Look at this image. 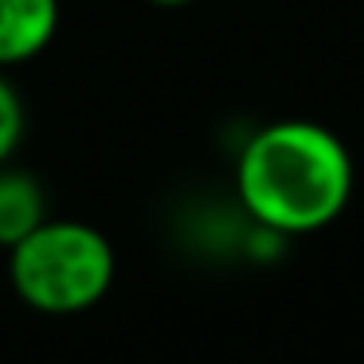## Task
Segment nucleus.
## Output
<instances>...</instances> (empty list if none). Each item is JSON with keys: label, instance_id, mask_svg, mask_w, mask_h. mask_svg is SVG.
<instances>
[{"label": "nucleus", "instance_id": "nucleus-5", "mask_svg": "<svg viewBox=\"0 0 364 364\" xmlns=\"http://www.w3.org/2000/svg\"><path fill=\"white\" fill-rule=\"evenodd\" d=\"M24 98L12 87V79L0 71V165H9L12 153L20 149V137H24Z\"/></svg>", "mask_w": 364, "mask_h": 364}, {"label": "nucleus", "instance_id": "nucleus-4", "mask_svg": "<svg viewBox=\"0 0 364 364\" xmlns=\"http://www.w3.org/2000/svg\"><path fill=\"white\" fill-rule=\"evenodd\" d=\"M48 220V192L40 176L28 168L0 165V247H16L28 231H36Z\"/></svg>", "mask_w": 364, "mask_h": 364}, {"label": "nucleus", "instance_id": "nucleus-3", "mask_svg": "<svg viewBox=\"0 0 364 364\" xmlns=\"http://www.w3.org/2000/svg\"><path fill=\"white\" fill-rule=\"evenodd\" d=\"M59 0H0V71L32 63L59 32Z\"/></svg>", "mask_w": 364, "mask_h": 364}, {"label": "nucleus", "instance_id": "nucleus-6", "mask_svg": "<svg viewBox=\"0 0 364 364\" xmlns=\"http://www.w3.org/2000/svg\"><path fill=\"white\" fill-rule=\"evenodd\" d=\"M149 4H157V9H181V4H192V0H149Z\"/></svg>", "mask_w": 364, "mask_h": 364}, {"label": "nucleus", "instance_id": "nucleus-2", "mask_svg": "<svg viewBox=\"0 0 364 364\" xmlns=\"http://www.w3.org/2000/svg\"><path fill=\"white\" fill-rule=\"evenodd\" d=\"M118 255L110 239L82 220H43L16 247H9V282L28 309L48 317H75L110 294Z\"/></svg>", "mask_w": 364, "mask_h": 364}, {"label": "nucleus", "instance_id": "nucleus-1", "mask_svg": "<svg viewBox=\"0 0 364 364\" xmlns=\"http://www.w3.org/2000/svg\"><path fill=\"white\" fill-rule=\"evenodd\" d=\"M353 153L321 122L282 118L255 129L235 157V196L255 228L314 235L353 200Z\"/></svg>", "mask_w": 364, "mask_h": 364}]
</instances>
